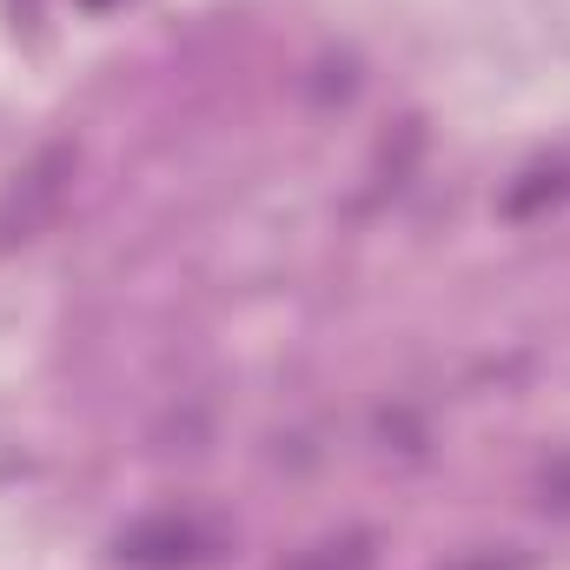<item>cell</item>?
<instances>
[{
  "instance_id": "6da1fadb",
  "label": "cell",
  "mask_w": 570,
  "mask_h": 570,
  "mask_svg": "<svg viewBox=\"0 0 570 570\" xmlns=\"http://www.w3.org/2000/svg\"><path fill=\"white\" fill-rule=\"evenodd\" d=\"M73 146L53 140L40 146L20 173H13V186L0 193V253L7 246H27V239H40L47 226H53V213L67 206V186H73Z\"/></svg>"
},
{
  "instance_id": "7a4b0ae2",
  "label": "cell",
  "mask_w": 570,
  "mask_h": 570,
  "mask_svg": "<svg viewBox=\"0 0 570 570\" xmlns=\"http://www.w3.org/2000/svg\"><path fill=\"white\" fill-rule=\"evenodd\" d=\"M219 531L213 524H199V518H186V511H159V518H140V524H127L120 538H114V551H120V564L134 570H199L219 558Z\"/></svg>"
},
{
  "instance_id": "3957f363",
  "label": "cell",
  "mask_w": 570,
  "mask_h": 570,
  "mask_svg": "<svg viewBox=\"0 0 570 570\" xmlns=\"http://www.w3.org/2000/svg\"><path fill=\"white\" fill-rule=\"evenodd\" d=\"M372 558H379V544L365 531H345V538H318V544L292 551L279 570H372Z\"/></svg>"
},
{
  "instance_id": "277c9868",
  "label": "cell",
  "mask_w": 570,
  "mask_h": 570,
  "mask_svg": "<svg viewBox=\"0 0 570 570\" xmlns=\"http://www.w3.org/2000/svg\"><path fill=\"white\" fill-rule=\"evenodd\" d=\"M564 193H570V173H531V186H511L504 193V213L524 219V213H538L544 199H564Z\"/></svg>"
},
{
  "instance_id": "5b68a950",
  "label": "cell",
  "mask_w": 570,
  "mask_h": 570,
  "mask_svg": "<svg viewBox=\"0 0 570 570\" xmlns=\"http://www.w3.org/2000/svg\"><path fill=\"white\" fill-rule=\"evenodd\" d=\"M551 491H564L558 504H570V464H558V471H544V498H551Z\"/></svg>"
},
{
  "instance_id": "8992f818",
  "label": "cell",
  "mask_w": 570,
  "mask_h": 570,
  "mask_svg": "<svg viewBox=\"0 0 570 570\" xmlns=\"http://www.w3.org/2000/svg\"><path fill=\"white\" fill-rule=\"evenodd\" d=\"M87 7H114V0H87Z\"/></svg>"
}]
</instances>
